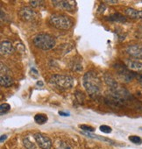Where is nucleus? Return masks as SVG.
Here are the masks:
<instances>
[{
  "label": "nucleus",
  "instance_id": "obj_1",
  "mask_svg": "<svg viewBox=\"0 0 142 149\" xmlns=\"http://www.w3.org/2000/svg\"><path fill=\"white\" fill-rule=\"evenodd\" d=\"M83 84L89 93L92 97H97L101 92V80L97 77V74L93 71L87 72L83 78Z\"/></svg>",
  "mask_w": 142,
  "mask_h": 149
},
{
  "label": "nucleus",
  "instance_id": "obj_2",
  "mask_svg": "<svg viewBox=\"0 0 142 149\" xmlns=\"http://www.w3.org/2000/svg\"><path fill=\"white\" fill-rule=\"evenodd\" d=\"M129 98V92L125 89L118 86L115 89H111L109 96L105 98V102L108 105L113 107H122Z\"/></svg>",
  "mask_w": 142,
  "mask_h": 149
},
{
  "label": "nucleus",
  "instance_id": "obj_3",
  "mask_svg": "<svg viewBox=\"0 0 142 149\" xmlns=\"http://www.w3.org/2000/svg\"><path fill=\"white\" fill-rule=\"evenodd\" d=\"M33 44L41 50H50L55 46V39L48 33H39L33 38Z\"/></svg>",
  "mask_w": 142,
  "mask_h": 149
},
{
  "label": "nucleus",
  "instance_id": "obj_4",
  "mask_svg": "<svg viewBox=\"0 0 142 149\" xmlns=\"http://www.w3.org/2000/svg\"><path fill=\"white\" fill-rule=\"evenodd\" d=\"M49 23L52 26L60 30H68L73 25L71 19L64 15H52Z\"/></svg>",
  "mask_w": 142,
  "mask_h": 149
},
{
  "label": "nucleus",
  "instance_id": "obj_5",
  "mask_svg": "<svg viewBox=\"0 0 142 149\" xmlns=\"http://www.w3.org/2000/svg\"><path fill=\"white\" fill-rule=\"evenodd\" d=\"M49 83L59 89H69L73 86L74 80L70 76H63V74H54L50 78Z\"/></svg>",
  "mask_w": 142,
  "mask_h": 149
},
{
  "label": "nucleus",
  "instance_id": "obj_6",
  "mask_svg": "<svg viewBox=\"0 0 142 149\" xmlns=\"http://www.w3.org/2000/svg\"><path fill=\"white\" fill-rule=\"evenodd\" d=\"M34 139L39 145V146L42 149H50L52 146L51 139L40 132H37L34 134Z\"/></svg>",
  "mask_w": 142,
  "mask_h": 149
},
{
  "label": "nucleus",
  "instance_id": "obj_7",
  "mask_svg": "<svg viewBox=\"0 0 142 149\" xmlns=\"http://www.w3.org/2000/svg\"><path fill=\"white\" fill-rule=\"evenodd\" d=\"M126 53L135 59H142V45L134 44L126 47Z\"/></svg>",
  "mask_w": 142,
  "mask_h": 149
},
{
  "label": "nucleus",
  "instance_id": "obj_8",
  "mask_svg": "<svg viewBox=\"0 0 142 149\" xmlns=\"http://www.w3.org/2000/svg\"><path fill=\"white\" fill-rule=\"evenodd\" d=\"M19 16L24 21H32L35 17V12L28 7H24L19 12Z\"/></svg>",
  "mask_w": 142,
  "mask_h": 149
},
{
  "label": "nucleus",
  "instance_id": "obj_9",
  "mask_svg": "<svg viewBox=\"0 0 142 149\" xmlns=\"http://www.w3.org/2000/svg\"><path fill=\"white\" fill-rule=\"evenodd\" d=\"M52 3L59 8H61L65 11H74L75 10V6H76V2L73 1H52Z\"/></svg>",
  "mask_w": 142,
  "mask_h": 149
},
{
  "label": "nucleus",
  "instance_id": "obj_10",
  "mask_svg": "<svg viewBox=\"0 0 142 149\" xmlns=\"http://www.w3.org/2000/svg\"><path fill=\"white\" fill-rule=\"evenodd\" d=\"M0 52H1L2 55H7L11 54L13 52V44L8 40H4L1 42V46H0Z\"/></svg>",
  "mask_w": 142,
  "mask_h": 149
},
{
  "label": "nucleus",
  "instance_id": "obj_11",
  "mask_svg": "<svg viewBox=\"0 0 142 149\" xmlns=\"http://www.w3.org/2000/svg\"><path fill=\"white\" fill-rule=\"evenodd\" d=\"M125 14L131 18V19H142V11H137L135 9L132 8H127L125 11Z\"/></svg>",
  "mask_w": 142,
  "mask_h": 149
},
{
  "label": "nucleus",
  "instance_id": "obj_12",
  "mask_svg": "<svg viewBox=\"0 0 142 149\" xmlns=\"http://www.w3.org/2000/svg\"><path fill=\"white\" fill-rule=\"evenodd\" d=\"M127 68L132 71L136 72H142V63L136 61H126L125 62Z\"/></svg>",
  "mask_w": 142,
  "mask_h": 149
},
{
  "label": "nucleus",
  "instance_id": "obj_13",
  "mask_svg": "<svg viewBox=\"0 0 142 149\" xmlns=\"http://www.w3.org/2000/svg\"><path fill=\"white\" fill-rule=\"evenodd\" d=\"M108 21H114V22H119V23H125L126 21V18L120 13H114L113 15L106 18Z\"/></svg>",
  "mask_w": 142,
  "mask_h": 149
},
{
  "label": "nucleus",
  "instance_id": "obj_14",
  "mask_svg": "<svg viewBox=\"0 0 142 149\" xmlns=\"http://www.w3.org/2000/svg\"><path fill=\"white\" fill-rule=\"evenodd\" d=\"M0 84H1V85L4 87H6V88L10 87L13 85V79L11 77L6 76V74L1 76V77H0Z\"/></svg>",
  "mask_w": 142,
  "mask_h": 149
},
{
  "label": "nucleus",
  "instance_id": "obj_15",
  "mask_svg": "<svg viewBox=\"0 0 142 149\" xmlns=\"http://www.w3.org/2000/svg\"><path fill=\"white\" fill-rule=\"evenodd\" d=\"M34 121L39 125H44L47 121V116L45 114H42V113L36 114L34 116Z\"/></svg>",
  "mask_w": 142,
  "mask_h": 149
},
{
  "label": "nucleus",
  "instance_id": "obj_16",
  "mask_svg": "<svg viewBox=\"0 0 142 149\" xmlns=\"http://www.w3.org/2000/svg\"><path fill=\"white\" fill-rule=\"evenodd\" d=\"M23 144L26 149H36V146H34V144L32 141H30L28 138H25L23 139Z\"/></svg>",
  "mask_w": 142,
  "mask_h": 149
},
{
  "label": "nucleus",
  "instance_id": "obj_17",
  "mask_svg": "<svg viewBox=\"0 0 142 149\" xmlns=\"http://www.w3.org/2000/svg\"><path fill=\"white\" fill-rule=\"evenodd\" d=\"M129 140L136 145H140L142 143V139L139 136H136V135H132V136H130L129 137Z\"/></svg>",
  "mask_w": 142,
  "mask_h": 149
},
{
  "label": "nucleus",
  "instance_id": "obj_18",
  "mask_svg": "<svg viewBox=\"0 0 142 149\" xmlns=\"http://www.w3.org/2000/svg\"><path fill=\"white\" fill-rule=\"evenodd\" d=\"M11 110V106L8 104H2L0 105V111H1V115L4 113H7Z\"/></svg>",
  "mask_w": 142,
  "mask_h": 149
},
{
  "label": "nucleus",
  "instance_id": "obj_19",
  "mask_svg": "<svg viewBox=\"0 0 142 149\" xmlns=\"http://www.w3.org/2000/svg\"><path fill=\"white\" fill-rule=\"evenodd\" d=\"M56 149H71L70 146L65 141H60Z\"/></svg>",
  "mask_w": 142,
  "mask_h": 149
},
{
  "label": "nucleus",
  "instance_id": "obj_20",
  "mask_svg": "<svg viewBox=\"0 0 142 149\" xmlns=\"http://www.w3.org/2000/svg\"><path fill=\"white\" fill-rule=\"evenodd\" d=\"M99 130H100L102 132H104V133H111V131H112V129H111L110 126L105 125H101V126L99 127Z\"/></svg>",
  "mask_w": 142,
  "mask_h": 149
},
{
  "label": "nucleus",
  "instance_id": "obj_21",
  "mask_svg": "<svg viewBox=\"0 0 142 149\" xmlns=\"http://www.w3.org/2000/svg\"><path fill=\"white\" fill-rule=\"evenodd\" d=\"M80 128H81L82 130H84V132H94V128H93V127H91V126H90V125H80Z\"/></svg>",
  "mask_w": 142,
  "mask_h": 149
},
{
  "label": "nucleus",
  "instance_id": "obj_22",
  "mask_svg": "<svg viewBox=\"0 0 142 149\" xmlns=\"http://www.w3.org/2000/svg\"><path fill=\"white\" fill-rule=\"evenodd\" d=\"M29 4L32 7H38L40 6V4H42V2L41 1H30Z\"/></svg>",
  "mask_w": 142,
  "mask_h": 149
},
{
  "label": "nucleus",
  "instance_id": "obj_23",
  "mask_svg": "<svg viewBox=\"0 0 142 149\" xmlns=\"http://www.w3.org/2000/svg\"><path fill=\"white\" fill-rule=\"evenodd\" d=\"M136 77H137V79L139 80V82L141 84V85H142V76H140V74H136V76H135Z\"/></svg>",
  "mask_w": 142,
  "mask_h": 149
},
{
  "label": "nucleus",
  "instance_id": "obj_24",
  "mask_svg": "<svg viewBox=\"0 0 142 149\" xmlns=\"http://www.w3.org/2000/svg\"><path fill=\"white\" fill-rule=\"evenodd\" d=\"M60 116H69V113H64L63 111H59Z\"/></svg>",
  "mask_w": 142,
  "mask_h": 149
},
{
  "label": "nucleus",
  "instance_id": "obj_25",
  "mask_svg": "<svg viewBox=\"0 0 142 149\" xmlns=\"http://www.w3.org/2000/svg\"><path fill=\"white\" fill-rule=\"evenodd\" d=\"M7 139V136L6 135H2L1 136V142H4V140H6Z\"/></svg>",
  "mask_w": 142,
  "mask_h": 149
},
{
  "label": "nucleus",
  "instance_id": "obj_26",
  "mask_svg": "<svg viewBox=\"0 0 142 149\" xmlns=\"http://www.w3.org/2000/svg\"><path fill=\"white\" fill-rule=\"evenodd\" d=\"M139 34L142 35V23H141L140 26H139Z\"/></svg>",
  "mask_w": 142,
  "mask_h": 149
},
{
  "label": "nucleus",
  "instance_id": "obj_27",
  "mask_svg": "<svg viewBox=\"0 0 142 149\" xmlns=\"http://www.w3.org/2000/svg\"><path fill=\"white\" fill-rule=\"evenodd\" d=\"M105 3H107V4H117L118 1H106Z\"/></svg>",
  "mask_w": 142,
  "mask_h": 149
},
{
  "label": "nucleus",
  "instance_id": "obj_28",
  "mask_svg": "<svg viewBox=\"0 0 142 149\" xmlns=\"http://www.w3.org/2000/svg\"><path fill=\"white\" fill-rule=\"evenodd\" d=\"M140 130H142V127H141V128H140Z\"/></svg>",
  "mask_w": 142,
  "mask_h": 149
}]
</instances>
